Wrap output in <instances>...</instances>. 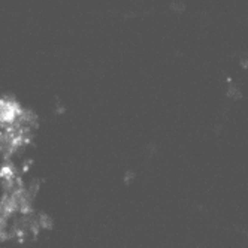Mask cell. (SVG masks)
Returning a JSON list of instances; mask_svg holds the SVG:
<instances>
[{"label":"cell","instance_id":"cell-1","mask_svg":"<svg viewBox=\"0 0 248 248\" xmlns=\"http://www.w3.org/2000/svg\"><path fill=\"white\" fill-rule=\"evenodd\" d=\"M227 96H229L230 99H239V97H241V91H239L235 85H230L229 90H227Z\"/></svg>","mask_w":248,"mask_h":248}]
</instances>
